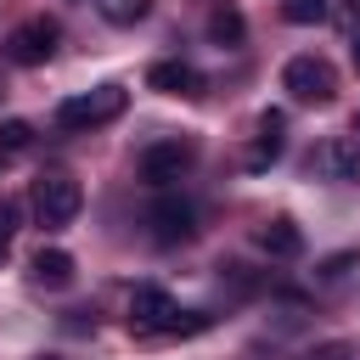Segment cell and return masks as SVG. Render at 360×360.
<instances>
[{
	"mask_svg": "<svg viewBox=\"0 0 360 360\" xmlns=\"http://www.w3.org/2000/svg\"><path fill=\"white\" fill-rule=\"evenodd\" d=\"M214 315H202V309H180L163 287H135L129 292V332L135 338H191V332H202Z\"/></svg>",
	"mask_w": 360,
	"mask_h": 360,
	"instance_id": "1",
	"label": "cell"
},
{
	"mask_svg": "<svg viewBox=\"0 0 360 360\" xmlns=\"http://www.w3.org/2000/svg\"><path fill=\"white\" fill-rule=\"evenodd\" d=\"M28 208H34V219H39L45 231H62V225L79 219L84 191H79V180H73L68 169H45V174L34 180V191H28Z\"/></svg>",
	"mask_w": 360,
	"mask_h": 360,
	"instance_id": "2",
	"label": "cell"
},
{
	"mask_svg": "<svg viewBox=\"0 0 360 360\" xmlns=\"http://www.w3.org/2000/svg\"><path fill=\"white\" fill-rule=\"evenodd\" d=\"M124 107H129V90H124V84H96V90L68 96V101L56 107V129H101V124H112Z\"/></svg>",
	"mask_w": 360,
	"mask_h": 360,
	"instance_id": "3",
	"label": "cell"
},
{
	"mask_svg": "<svg viewBox=\"0 0 360 360\" xmlns=\"http://www.w3.org/2000/svg\"><path fill=\"white\" fill-rule=\"evenodd\" d=\"M281 90H287L292 101H304V107H326V101L338 96V68H332L326 56H292V62L281 68Z\"/></svg>",
	"mask_w": 360,
	"mask_h": 360,
	"instance_id": "4",
	"label": "cell"
},
{
	"mask_svg": "<svg viewBox=\"0 0 360 360\" xmlns=\"http://www.w3.org/2000/svg\"><path fill=\"white\" fill-rule=\"evenodd\" d=\"M191 163H197V146L174 135V141H152V146H141L135 174H141L146 186H158V191H163V186H174V180H180Z\"/></svg>",
	"mask_w": 360,
	"mask_h": 360,
	"instance_id": "5",
	"label": "cell"
},
{
	"mask_svg": "<svg viewBox=\"0 0 360 360\" xmlns=\"http://www.w3.org/2000/svg\"><path fill=\"white\" fill-rule=\"evenodd\" d=\"M56 39H62L56 17H28V22H17V28L6 34V56H11L17 68H39V62L56 56Z\"/></svg>",
	"mask_w": 360,
	"mask_h": 360,
	"instance_id": "6",
	"label": "cell"
},
{
	"mask_svg": "<svg viewBox=\"0 0 360 360\" xmlns=\"http://www.w3.org/2000/svg\"><path fill=\"white\" fill-rule=\"evenodd\" d=\"M146 231H152V242L158 248H174V242H191V231H197V208L186 202V197H174V191H163L152 208H146Z\"/></svg>",
	"mask_w": 360,
	"mask_h": 360,
	"instance_id": "7",
	"label": "cell"
},
{
	"mask_svg": "<svg viewBox=\"0 0 360 360\" xmlns=\"http://www.w3.org/2000/svg\"><path fill=\"white\" fill-rule=\"evenodd\" d=\"M309 169H315L321 180L360 186V141H349V135H332V141H321V146H315V158H309Z\"/></svg>",
	"mask_w": 360,
	"mask_h": 360,
	"instance_id": "8",
	"label": "cell"
},
{
	"mask_svg": "<svg viewBox=\"0 0 360 360\" xmlns=\"http://www.w3.org/2000/svg\"><path fill=\"white\" fill-rule=\"evenodd\" d=\"M281 146H287V112L264 107L259 124H253V141H248V152H242V169H270V163L281 158Z\"/></svg>",
	"mask_w": 360,
	"mask_h": 360,
	"instance_id": "9",
	"label": "cell"
},
{
	"mask_svg": "<svg viewBox=\"0 0 360 360\" xmlns=\"http://www.w3.org/2000/svg\"><path fill=\"white\" fill-rule=\"evenodd\" d=\"M146 90L197 101V96H202V73H197L191 62H152V68H146Z\"/></svg>",
	"mask_w": 360,
	"mask_h": 360,
	"instance_id": "10",
	"label": "cell"
},
{
	"mask_svg": "<svg viewBox=\"0 0 360 360\" xmlns=\"http://www.w3.org/2000/svg\"><path fill=\"white\" fill-rule=\"evenodd\" d=\"M242 39H248V17H242L231 0H214V6H208V45L242 51Z\"/></svg>",
	"mask_w": 360,
	"mask_h": 360,
	"instance_id": "11",
	"label": "cell"
},
{
	"mask_svg": "<svg viewBox=\"0 0 360 360\" xmlns=\"http://www.w3.org/2000/svg\"><path fill=\"white\" fill-rule=\"evenodd\" d=\"M253 236H259V248H264L270 259H298V253H304V231H298V225H292L287 214L264 219V225H259Z\"/></svg>",
	"mask_w": 360,
	"mask_h": 360,
	"instance_id": "12",
	"label": "cell"
},
{
	"mask_svg": "<svg viewBox=\"0 0 360 360\" xmlns=\"http://www.w3.org/2000/svg\"><path fill=\"white\" fill-rule=\"evenodd\" d=\"M28 276H34V287L62 292V287H73V253L68 248H39L34 264H28Z\"/></svg>",
	"mask_w": 360,
	"mask_h": 360,
	"instance_id": "13",
	"label": "cell"
},
{
	"mask_svg": "<svg viewBox=\"0 0 360 360\" xmlns=\"http://www.w3.org/2000/svg\"><path fill=\"white\" fill-rule=\"evenodd\" d=\"M96 11H101L107 22H118V28H129V22H141V17L152 11V0H96Z\"/></svg>",
	"mask_w": 360,
	"mask_h": 360,
	"instance_id": "14",
	"label": "cell"
},
{
	"mask_svg": "<svg viewBox=\"0 0 360 360\" xmlns=\"http://www.w3.org/2000/svg\"><path fill=\"white\" fill-rule=\"evenodd\" d=\"M326 0H281V17L287 22H298V28H315V22H326Z\"/></svg>",
	"mask_w": 360,
	"mask_h": 360,
	"instance_id": "15",
	"label": "cell"
},
{
	"mask_svg": "<svg viewBox=\"0 0 360 360\" xmlns=\"http://www.w3.org/2000/svg\"><path fill=\"white\" fill-rule=\"evenodd\" d=\"M28 141H34V124H28V118H6V124H0V146H6V152H22Z\"/></svg>",
	"mask_w": 360,
	"mask_h": 360,
	"instance_id": "16",
	"label": "cell"
},
{
	"mask_svg": "<svg viewBox=\"0 0 360 360\" xmlns=\"http://www.w3.org/2000/svg\"><path fill=\"white\" fill-rule=\"evenodd\" d=\"M354 259H360V253H338V259H326V264H321V276H326V281H338V276H343Z\"/></svg>",
	"mask_w": 360,
	"mask_h": 360,
	"instance_id": "17",
	"label": "cell"
},
{
	"mask_svg": "<svg viewBox=\"0 0 360 360\" xmlns=\"http://www.w3.org/2000/svg\"><path fill=\"white\" fill-rule=\"evenodd\" d=\"M11 231H17V202L0 197V236H11Z\"/></svg>",
	"mask_w": 360,
	"mask_h": 360,
	"instance_id": "18",
	"label": "cell"
},
{
	"mask_svg": "<svg viewBox=\"0 0 360 360\" xmlns=\"http://www.w3.org/2000/svg\"><path fill=\"white\" fill-rule=\"evenodd\" d=\"M338 11H343L349 22H360V0H338Z\"/></svg>",
	"mask_w": 360,
	"mask_h": 360,
	"instance_id": "19",
	"label": "cell"
},
{
	"mask_svg": "<svg viewBox=\"0 0 360 360\" xmlns=\"http://www.w3.org/2000/svg\"><path fill=\"white\" fill-rule=\"evenodd\" d=\"M354 68H360V39H354Z\"/></svg>",
	"mask_w": 360,
	"mask_h": 360,
	"instance_id": "20",
	"label": "cell"
},
{
	"mask_svg": "<svg viewBox=\"0 0 360 360\" xmlns=\"http://www.w3.org/2000/svg\"><path fill=\"white\" fill-rule=\"evenodd\" d=\"M0 259H6V236H0Z\"/></svg>",
	"mask_w": 360,
	"mask_h": 360,
	"instance_id": "21",
	"label": "cell"
},
{
	"mask_svg": "<svg viewBox=\"0 0 360 360\" xmlns=\"http://www.w3.org/2000/svg\"><path fill=\"white\" fill-rule=\"evenodd\" d=\"M354 135H360V112H354Z\"/></svg>",
	"mask_w": 360,
	"mask_h": 360,
	"instance_id": "22",
	"label": "cell"
},
{
	"mask_svg": "<svg viewBox=\"0 0 360 360\" xmlns=\"http://www.w3.org/2000/svg\"><path fill=\"white\" fill-rule=\"evenodd\" d=\"M39 360H62V354H39Z\"/></svg>",
	"mask_w": 360,
	"mask_h": 360,
	"instance_id": "23",
	"label": "cell"
}]
</instances>
